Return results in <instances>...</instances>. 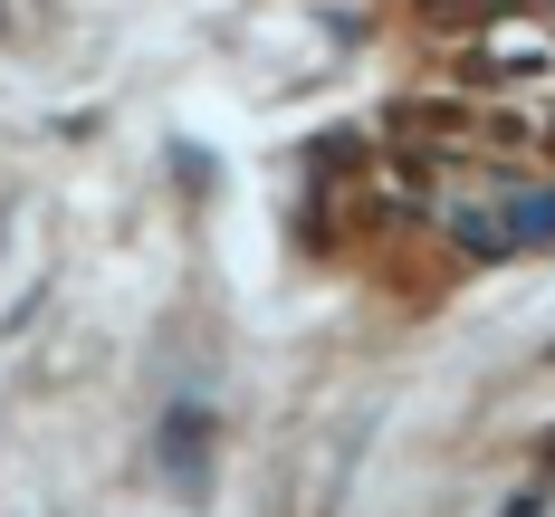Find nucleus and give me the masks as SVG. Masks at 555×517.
Here are the masks:
<instances>
[{"instance_id":"obj_2","label":"nucleus","mask_w":555,"mask_h":517,"mask_svg":"<svg viewBox=\"0 0 555 517\" xmlns=\"http://www.w3.org/2000/svg\"><path fill=\"white\" fill-rule=\"evenodd\" d=\"M460 77L479 87V96H555V29L546 20H479V29H460Z\"/></svg>"},{"instance_id":"obj_1","label":"nucleus","mask_w":555,"mask_h":517,"mask_svg":"<svg viewBox=\"0 0 555 517\" xmlns=\"http://www.w3.org/2000/svg\"><path fill=\"white\" fill-rule=\"evenodd\" d=\"M441 230L469 249V259L537 249V240H555V182H537V172H517V164H489L479 182H460V172H450Z\"/></svg>"}]
</instances>
